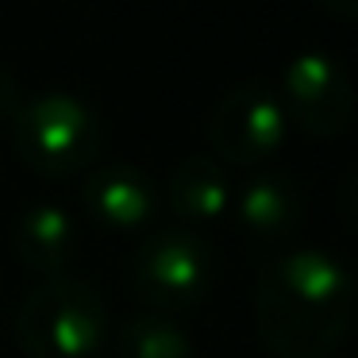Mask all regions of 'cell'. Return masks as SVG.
I'll use <instances>...</instances> for the list:
<instances>
[{"mask_svg": "<svg viewBox=\"0 0 358 358\" xmlns=\"http://www.w3.org/2000/svg\"><path fill=\"white\" fill-rule=\"evenodd\" d=\"M16 155L43 178H73L96 166L104 150V120L73 93H39L12 120Z\"/></svg>", "mask_w": 358, "mask_h": 358, "instance_id": "cell-2", "label": "cell"}, {"mask_svg": "<svg viewBox=\"0 0 358 358\" xmlns=\"http://www.w3.org/2000/svg\"><path fill=\"white\" fill-rule=\"evenodd\" d=\"M108 335L101 293L78 278H50L24 296L16 343L27 358H96Z\"/></svg>", "mask_w": 358, "mask_h": 358, "instance_id": "cell-3", "label": "cell"}, {"mask_svg": "<svg viewBox=\"0 0 358 358\" xmlns=\"http://www.w3.org/2000/svg\"><path fill=\"white\" fill-rule=\"evenodd\" d=\"M281 112L312 139H335L355 116L350 73L324 50H304L281 70Z\"/></svg>", "mask_w": 358, "mask_h": 358, "instance_id": "cell-5", "label": "cell"}, {"mask_svg": "<svg viewBox=\"0 0 358 358\" xmlns=\"http://www.w3.org/2000/svg\"><path fill=\"white\" fill-rule=\"evenodd\" d=\"M355 281L327 250L273 255L258 270L255 327L273 358H327L350 331Z\"/></svg>", "mask_w": 358, "mask_h": 358, "instance_id": "cell-1", "label": "cell"}, {"mask_svg": "<svg viewBox=\"0 0 358 358\" xmlns=\"http://www.w3.org/2000/svg\"><path fill=\"white\" fill-rule=\"evenodd\" d=\"M324 4L331 16H343V20H358V0H316Z\"/></svg>", "mask_w": 358, "mask_h": 358, "instance_id": "cell-14", "label": "cell"}, {"mask_svg": "<svg viewBox=\"0 0 358 358\" xmlns=\"http://www.w3.org/2000/svg\"><path fill=\"white\" fill-rule=\"evenodd\" d=\"M304 220V193L293 173L262 170L239 193V224L255 243H278Z\"/></svg>", "mask_w": 358, "mask_h": 358, "instance_id": "cell-8", "label": "cell"}, {"mask_svg": "<svg viewBox=\"0 0 358 358\" xmlns=\"http://www.w3.org/2000/svg\"><path fill=\"white\" fill-rule=\"evenodd\" d=\"M20 104H24V96H20L16 78L8 70H0V120H16Z\"/></svg>", "mask_w": 358, "mask_h": 358, "instance_id": "cell-12", "label": "cell"}, {"mask_svg": "<svg viewBox=\"0 0 358 358\" xmlns=\"http://www.w3.org/2000/svg\"><path fill=\"white\" fill-rule=\"evenodd\" d=\"M120 358H196L193 339L173 316L162 312H143L120 327L116 339Z\"/></svg>", "mask_w": 358, "mask_h": 358, "instance_id": "cell-11", "label": "cell"}, {"mask_svg": "<svg viewBox=\"0 0 358 358\" xmlns=\"http://www.w3.org/2000/svg\"><path fill=\"white\" fill-rule=\"evenodd\" d=\"M81 201H85L89 216L101 220L112 231H135V227L150 224L158 212V189L139 166H96L89 170L85 185H81Z\"/></svg>", "mask_w": 358, "mask_h": 358, "instance_id": "cell-7", "label": "cell"}, {"mask_svg": "<svg viewBox=\"0 0 358 358\" xmlns=\"http://www.w3.org/2000/svg\"><path fill=\"white\" fill-rule=\"evenodd\" d=\"M227 201H231V181L224 173V162H216V158H185L166 181V204L185 227L220 220Z\"/></svg>", "mask_w": 358, "mask_h": 358, "instance_id": "cell-9", "label": "cell"}, {"mask_svg": "<svg viewBox=\"0 0 358 358\" xmlns=\"http://www.w3.org/2000/svg\"><path fill=\"white\" fill-rule=\"evenodd\" d=\"M343 216H347L350 231L358 235V170L347 178V185H343Z\"/></svg>", "mask_w": 358, "mask_h": 358, "instance_id": "cell-13", "label": "cell"}, {"mask_svg": "<svg viewBox=\"0 0 358 358\" xmlns=\"http://www.w3.org/2000/svg\"><path fill=\"white\" fill-rule=\"evenodd\" d=\"M12 247H16V258L27 270L58 278L78 250V231H73V220L58 204H31L16 220Z\"/></svg>", "mask_w": 358, "mask_h": 358, "instance_id": "cell-10", "label": "cell"}, {"mask_svg": "<svg viewBox=\"0 0 358 358\" xmlns=\"http://www.w3.org/2000/svg\"><path fill=\"white\" fill-rule=\"evenodd\" d=\"M285 112L273 89L262 81L235 85L208 116V143L220 162L262 166L285 143Z\"/></svg>", "mask_w": 358, "mask_h": 358, "instance_id": "cell-6", "label": "cell"}, {"mask_svg": "<svg viewBox=\"0 0 358 358\" xmlns=\"http://www.w3.org/2000/svg\"><path fill=\"white\" fill-rule=\"evenodd\" d=\"M216 281V255L193 227H162L131 258V289L150 312H185L208 296Z\"/></svg>", "mask_w": 358, "mask_h": 358, "instance_id": "cell-4", "label": "cell"}]
</instances>
